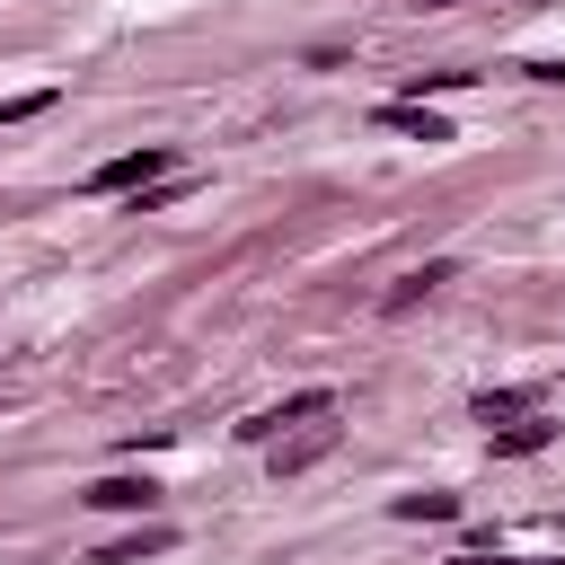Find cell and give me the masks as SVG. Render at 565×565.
<instances>
[{
  "instance_id": "6da1fadb",
  "label": "cell",
  "mask_w": 565,
  "mask_h": 565,
  "mask_svg": "<svg viewBox=\"0 0 565 565\" xmlns=\"http://www.w3.org/2000/svg\"><path fill=\"white\" fill-rule=\"evenodd\" d=\"M159 177H177V150L168 141H141V150H115L106 168H88V194H141Z\"/></svg>"
},
{
  "instance_id": "7a4b0ae2",
  "label": "cell",
  "mask_w": 565,
  "mask_h": 565,
  "mask_svg": "<svg viewBox=\"0 0 565 565\" xmlns=\"http://www.w3.org/2000/svg\"><path fill=\"white\" fill-rule=\"evenodd\" d=\"M309 415H335V388H300V397H282V406L247 415L238 433H247V441H282V424H309Z\"/></svg>"
},
{
  "instance_id": "3957f363",
  "label": "cell",
  "mask_w": 565,
  "mask_h": 565,
  "mask_svg": "<svg viewBox=\"0 0 565 565\" xmlns=\"http://www.w3.org/2000/svg\"><path fill=\"white\" fill-rule=\"evenodd\" d=\"M79 503H97V512H159V486L150 477H97Z\"/></svg>"
},
{
  "instance_id": "277c9868",
  "label": "cell",
  "mask_w": 565,
  "mask_h": 565,
  "mask_svg": "<svg viewBox=\"0 0 565 565\" xmlns=\"http://www.w3.org/2000/svg\"><path fill=\"white\" fill-rule=\"evenodd\" d=\"M380 124H388V132H406V141H459V132H450L441 115H424L415 97H388V106H380Z\"/></svg>"
},
{
  "instance_id": "5b68a950",
  "label": "cell",
  "mask_w": 565,
  "mask_h": 565,
  "mask_svg": "<svg viewBox=\"0 0 565 565\" xmlns=\"http://www.w3.org/2000/svg\"><path fill=\"white\" fill-rule=\"evenodd\" d=\"M547 441H556L547 415H512V424H494V459H530V450H547Z\"/></svg>"
},
{
  "instance_id": "8992f818",
  "label": "cell",
  "mask_w": 565,
  "mask_h": 565,
  "mask_svg": "<svg viewBox=\"0 0 565 565\" xmlns=\"http://www.w3.org/2000/svg\"><path fill=\"white\" fill-rule=\"evenodd\" d=\"M177 547V530L168 521H141L132 539H115V547H97V565H141V556H168Z\"/></svg>"
},
{
  "instance_id": "52a82bcc",
  "label": "cell",
  "mask_w": 565,
  "mask_h": 565,
  "mask_svg": "<svg viewBox=\"0 0 565 565\" xmlns=\"http://www.w3.org/2000/svg\"><path fill=\"white\" fill-rule=\"evenodd\" d=\"M441 282H450V265L433 256V265H415V274H406V282H397V291H388L380 309H415V300H424V291H441Z\"/></svg>"
},
{
  "instance_id": "ba28073f",
  "label": "cell",
  "mask_w": 565,
  "mask_h": 565,
  "mask_svg": "<svg viewBox=\"0 0 565 565\" xmlns=\"http://www.w3.org/2000/svg\"><path fill=\"white\" fill-rule=\"evenodd\" d=\"M477 415H486V433H494V424H512V415H539V397H530V388H486Z\"/></svg>"
},
{
  "instance_id": "9c48e42d",
  "label": "cell",
  "mask_w": 565,
  "mask_h": 565,
  "mask_svg": "<svg viewBox=\"0 0 565 565\" xmlns=\"http://www.w3.org/2000/svg\"><path fill=\"white\" fill-rule=\"evenodd\" d=\"M327 441H335V433H300V441H274V477H300V468H309Z\"/></svg>"
},
{
  "instance_id": "30bf717a",
  "label": "cell",
  "mask_w": 565,
  "mask_h": 565,
  "mask_svg": "<svg viewBox=\"0 0 565 565\" xmlns=\"http://www.w3.org/2000/svg\"><path fill=\"white\" fill-rule=\"evenodd\" d=\"M388 512H397V521H450V512H459V494H441V486H433V494H397Z\"/></svg>"
},
{
  "instance_id": "8fae6325",
  "label": "cell",
  "mask_w": 565,
  "mask_h": 565,
  "mask_svg": "<svg viewBox=\"0 0 565 565\" xmlns=\"http://www.w3.org/2000/svg\"><path fill=\"white\" fill-rule=\"evenodd\" d=\"M53 106V88H26V97H0V124H26V115H44Z\"/></svg>"
},
{
  "instance_id": "7c38bea8",
  "label": "cell",
  "mask_w": 565,
  "mask_h": 565,
  "mask_svg": "<svg viewBox=\"0 0 565 565\" xmlns=\"http://www.w3.org/2000/svg\"><path fill=\"white\" fill-rule=\"evenodd\" d=\"M530 79H547V88H565V53H547V62H521Z\"/></svg>"
},
{
  "instance_id": "4fadbf2b",
  "label": "cell",
  "mask_w": 565,
  "mask_h": 565,
  "mask_svg": "<svg viewBox=\"0 0 565 565\" xmlns=\"http://www.w3.org/2000/svg\"><path fill=\"white\" fill-rule=\"evenodd\" d=\"M450 565H565V556H450Z\"/></svg>"
},
{
  "instance_id": "5bb4252c",
  "label": "cell",
  "mask_w": 565,
  "mask_h": 565,
  "mask_svg": "<svg viewBox=\"0 0 565 565\" xmlns=\"http://www.w3.org/2000/svg\"><path fill=\"white\" fill-rule=\"evenodd\" d=\"M415 9H468V0H415Z\"/></svg>"
}]
</instances>
